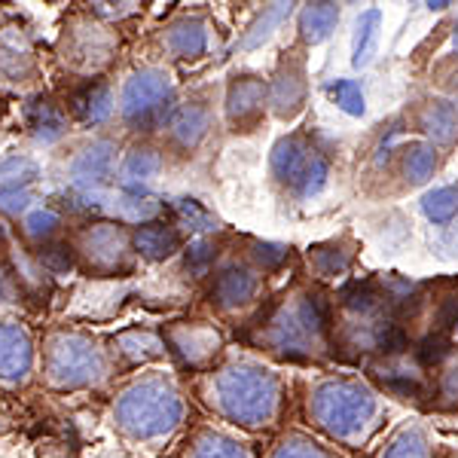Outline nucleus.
Here are the masks:
<instances>
[{"label": "nucleus", "mask_w": 458, "mask_h": 458, "mask_svg": "<svg viewBox=\"0 0 458 458\" xmlns=\"http://www.w3.org/2000/svg\"><path fill=\"white\" fill-rule=\"evenodd\" d=\"M199 397L214 416L245 431H263L282 410V379L257 360L233 358L205 370Z\"/></svg>", "instance_id": "f257e3e1"}, {"label": "nucleus", "mask_w": 458, "mask_h": 458, "mask_svg": "<svg viewBox=\"0 0 458 458\" xmlns=\"http://www.w3.org/2000/svg\"><path fill=\"white\" fill-rule=\"evenodd\" d=\"M114 354L101 336L71 324L43 330L37 345V373L49 391L73 394V391L98 388L114 376Z\"/></svg>", "instance_id": "f03ea898"}, {"label": "nucleus", "mask_w": 458, "mask_h": 458, "mask_svg": "<svg viewBox=\"0 0 458 458\" xmlns=\"http://www.w3.org/2000/svg\"><path fill=\"white\" fill-rule=\"evenodd\" d=\"M183 397L168 373L147 370L123 382L110 403V425L129 443H159L181 428Z\"/></svg>", "instance_id": "7ed1b4c3"}, {"label": "nucleus", "mask_w": 458, "mask_h": 458, "mask_svg": "<svg viewBox=\"0 0 458 458\" xmlns=\"http://www.w3.org/2000/svg\"><path fill=\"white\" fill-rule=\"evenodd\" d=\"M324 334H327L324 302L312 293H297V297H287L269 315L260 318L254 330V343L272 354L300 360L312 358L321 349Z\"/></svg>", "instance_id": "20e7f679"}, {"label": "nucleus", "mask_w": 458, "mask_h": 458, "mask_svg": "<svg viewBox=\"0 0 458 458\" xmlns=\"http://www.w3.org/2000/svg\"><path fill=\"white\" fill-rule=\"evenodd\" d=\"M120 49V34L114 25L95 19L86 10H73L68 19L62 21L58 31L55 53L62 68L77 77V83L83 80H98L101 73L110 68V62L116 58Z\"/></svg>", "instance_id": "39448f33"}, {"label": "nucleus", "mask_w": 458, "mask_h": 458, "mask_svg": "<svg viewBox=\"0 0 458 458\" xmlns=\"http://www.w3.org/2000/svg\"><path fill=\"white\" fill-rule=\"evenodd\" d=\"M309 416L330 437L352 440L373 422L376 397L354 379H327L312 388Z\"/></svg>", "instance_id": "423d86ee"}, {"label": "nucleus", "mask_w": 458, "mask_h": 458, "mask_svg": "<svg viewBox=\"0 0 458 458\" xmlns=\"http://www.w3.org/2000/svg\"><path fill=\"white\" fill-rule=\"evenodd\" d=\"M116 114L125 129L131 131H157L174 110V83L168 71L141 68L125 80Z\"/></svg>", "instance_id": "0eeeda50"}, {"label": "nucleus", "mask_w": 458, "mask_h": 458, "mask_svg": "<svg viewBox=\"0 0 458 458\" xmlns=\"http://www.w3.org/2000/svg\"><path fill=\"white\" fill-rule=\"evenodd\" d=\"M77 266L92 276H123L131 272V233L114 220H89L68 235Z\"/></svg>", "instance_id": "6e6552de"}, {"label": "nucleus", "mask_w": 458, "mask_h": 458, "mask_svg": "<svg viewBox=\"0 0 458 458\" xmlns=\"http://www.w3.org/2000/svg\"><path fill=\"white\" fill-rule=\"evenodd\" d=\"M272 177L284 183L297 199H312L327 187V159L315 150L306 135H287L269 157Z\"/></svg>", "instance_id": "1a4fd4ad"}, {"label": "nucleus", "mask_w": 458, "mask_h": 458, "mask_svg": "<svg viewBox=\"0 0 458 458\" xmlns=\"http://www.w3.org/2000/svg\"><path fill=\"white\" fill-rule=\"evenodd\" d=\"M162 343L183 370L205 373L211 370L214 358L224 349V334L208 321H177L162 330Z\"/></svg>", "instance_id": "9d476101"}, {"label": "nucleus", "mask_w": 458, "mask_h": 458, "mask_svg": "<svg viewBox=\"0 0 458 458\" xmlns=\"http://www.w3.org/2000/svg\"><path fill=\"white\" fill-rule=\"evenodd\" d=\"M37 373V339L28 324L0 318V388L21 391Z\"/></svg>", "instance_id": "9b49d317"}, {"label": "nucleus", "mask_w": 458, "mask_h": 458, "mask_svg": "<svg viewBox=\"0 0 458 458\" xmlns=\"http://www.w3.org/2000/svg\"><path fill=\"white\" fill-rule=\"evenodd\" d=\"M120 153H116V144L110 138H92L86 147H80L71 159V187L77 190L80 196H92L95 190L107 187L116 177V168H120Z\"/></svg>", "instance_id": "f8f14e48"}, {"label": "nucleus", "mask_w": 458, "mask_h": 458, "mask_svg": "<svg viewBox=\"0 0 458 458\" xmlns=\"http://www.w3.org/2000/svg\"><path fill=\"white\" fill-rule=\"evenodd\" d=\"M269 107V83L257 73H235L226 86V123L233 131H250Z\"/></svg>", "instance_id": "ddd939ff"}, {"label": "nucleus", "mask_w": 458, "mask_h": 458, "mask_svg": "<svg viewBox=\"0 0 458 458\" xmlns=\"http://www.w3.org/2000/svg\"><path fill=\"white\" fill-rule=\"evenodd\" d=\"M260 269L245 260H229L211 282V302L220 312H239L260 297Z\"/></svg>", "instance_id": "4468645a"}, {"label": "nucleus", "mask_w": 458, "mask_h": 458, "mask_svg": "<svg viewBox=\"0 0 458 458\" xmlns=\"http://www.w3.org/2000/svg\"><path fill=\"white\" fill-rule=\"evenodd\" d=\"M64 107L71 114V123L86 125V129H101L116 116V92L114 83L105 77L83 80L68 92Z\"/></svg>", "instance_id": "2eb2a0df"}, {"label": "nucleus", "mask_w": 458, "mask_h": 458, "mask_svg": "<svg viewBox=\"0 0 458 458\" xmlns=\"http://www.w3.org/2000/svg\"><path fill=\"white\" fill-rule=\"evenodd\" d=\"M165 141L177 153H193L211 131V107L205 98H190L174 105L172 116L165 120Z\"/></svg>", "instance_id": "dca6fc26"}, {"label": "nucleus", "mask_w": 458, "mask_h": 458, "mask_svg": "<svg viewBox=\"0 0 458 458\" xmlns=\"http://www.w3.org/2000/svg\"><path fill=\"white\" fill-rule=\"evenodd\" d=\"M162 49L177 62H196L211 49V21L199 13L177 16L162 31Z\"/></svg>", "instance_id": "f3484780"}, {"label": "nucleus", "mask_w": 458, "mask_h": 458, "mask_svg": "<svg viewBox=\"0 0 458 458\" xmlns=\"http://www.w3.org/2000/svg\"><path fill=\"white\" fill-rule=\"evenodd\" d=\"M25 125H28V135H31L37 144L53 147L68 138L71 114H68V107H64V101L53 98V95H37L25 107Z\"/></svg>", "instance_id": "a211bd4d"}, {"label": "nucleus", "mask_w": 458, "mask_h": 458, "mask_svg": "<svg viewBox=\"0 0 458 458\" xmlns=\"http://www.w3.org/2000/svg\"><path fill=\"white\" fill-rule=\"evenodd\" d=\"M37 71L34 40L19 21H4L0 25V73L13 83L31 80Z\"/></svg>", "instance_id": "6ab92c4d"}, {"label": "nucleus", "mask_w": 458, "mask_h": 458, "mask_svg": "<svg viewBox=\"0 0 458 458\" xmlns=\"http://www.w3.org/2000/svg\"><path fill=\"white\" fill-rule=\"evenodd\" d=\"M306 101V71L297 55H284L269 86V107L278 120H291Z\"/></svg>", "instance_id": "aec40b11"}, {"label": "nucleus", "mask_w": 458, "mask_h": 458, "mask_svg": "<svg viewBox=\"0 0 458 458\" xmlns=\"http://www.w3.org/2000/svg\"><path fill=\"white\" fill-rule=\"evenodd\" d=\"M183 235L181 229L168 220H150V224H141L131 229V248L135 254L147 263H165L181 250Z\"/></svg>", "instance_id": "412c9836"}, {"label": "nucleus", "mask_w": 458, "mask_h": 458, "mask_svg": "<svg viewBox=\"0 0 458 458\" xmlns=\"http://www.w3.org/2000/svg\"><path fill=\"white\" fill-rule=\"evenodd\" d=\"M162 165H165V159H162V153L157 150V147L135 144L123 157L120 168H116L120 190L123 193H147V187L159 177Z\"/></svg>", "instance_id": "4be33fe9"}, {"label": "nucleus", "mask_w": 458, "mask_h": 458, "mask_svg": "<svg viewBox=\"0 0 458 458\" xmlns=\"http://www.w3.org/2000/svg\"><path fill=\"white\" fill-rule=\"evenodd\" d=\"M107 345H110V354H114L116 367H141V364H150V360H159L162 354H168L162 336L153 334V330H141V327L123 330V334H116Z\"/></svg>", "instance_id": "5701e85b"}, {"label": "nucleus", "mask_w": 458, "mask_h": 458, "mask_svg": "<svg viewBox=\"0 0 458 458\" xmlns=\"http://www.w3.org/2000/svg\"><path fill=\"white\" fill-rule=\"evenodd\" d=\"M174 458H254V453L242 440L229 437L214 428H196Z\"/></svg>", "instance_id": "b1692460"}, {"label": "nucleus", "mask_w": 458, "mask_h": 458, "mask_svg": "<svg viewBox=\"0 0 458 458\" xmlns=\"http://www.w3.org/2000/svg\"><path fill=\"white\" fill-rule=\"evenodd\" d=\"M62 229V214L53 205H34L19 217V235L25 239V245H31V250L58 239Z\"/></svg>", "instance_id": "393cba45"}, {"label": "nucleus", "mask_w": 458, "mask_h": 458, "mask_svg": "<svg viewBox=\"0 0 458 458\" xmlns=\"http://www.w3.org/2000/svg\"><path fill=\"white\" fill-rule=\"evenodd\" d=\"M422 131L431 138V144H453L458 138V110L449 101H431L425 105L422 116Z\"/></svg>", "instance_id": "a878e982"}, {"label": "nucleus", "mask_w": 458, "mask_h": 458, "mask_svg": "<svg viewBox=\"0 0 458 458\" xmlns=\"http://www.w3.org/2000/svg\"><path fill=\"white\" fill-rule=\"evenodd\" d=\"M339 21V6L336 4H306L300 10V34L306 43H324L334 34Z\"/></svg>", "instance_id": "bb28decb"}, {"label": "nucleus", "mask_w": 458, "mask_h": 458, "mask_svg": "<svg viewBox=\"0 0 458 458\" xmlns=\"http://www.w3.org/2000/svg\"><path fill=\"white\" fill-rule=\"evenodd\" d=\"M379 25L382 16L379 10H367L354 25V40H352V64L354 68H367L376 53V40H379Z\"/></svg>", "instance_id": "cd10ccee"}, {"label": "nucleus", "mask_w": 458, "mask_h": 458, "mask_svg": "<svg viewBox=\"0 0 458 458\" xmlns=\"http://www.w3.org/2000/svg\"><path fill=\"white\" fill-rule=\"evenodd\" d=\"M291 10H293V4H269V6H263V13L257 16V21L248 28V34L242 37L239 49H257V47H263V43L269 40L272 34H276V28L284 25L287 16H291Z\"/></svg>", "instance_id": "c85d7f7f"}, {"label": "nucleus", "mask_w": 458, "mask_h": 458, "mask_svg": "<svg viewBox=\"0 0 458 458\" xmlns=\"http://www.w3.org/2000/svg\"><path fill=\"white\" fill-rule=\"evenodd\" d=\"M31 254H34V260L43 266L47 276H68L71 269H77V257H73L68 235H58V239L47 242V245L34 248Z\"/></svg>", "instance_id": "c756f323"}, {"label": "nucleus", "mask_w": 458, "mask_h": 458, "mask_svg": "<svg viewBox=\"0 0 458 458\" xmlns=\"http://www.w3.org/2000/svg\"><path fill=\"white\" fill-rule=\"evenodd\" d=\"M440 159H437V147L434 144H410L403 147V174L410 183H425L431 181L434 172H437Z\"/></svg>", "instance_id": "7c9ffc66"}, {"label": "nucleus", "mask_w": 458, "mask_h": 458, "mask_svg": "<svg viewBox=\"0 0 458 458\" xmlns=\"http://www.w3.org/2000/svg\"><path fill=\"white\" fill-rule=\"evenodd\" d=\"M172 224L177 229H193V233L205 239V233L217 229V217L202 202H196V199H177L172 205Z\"/></svg>", "instance_id": "2f4dec72"}, {"label": "nucleus", "mask_w": 458, "mask_h": 458, "mask_svg": "<svg viewBox=\"0 0 458 458\" xmlns=\"http://www.w3.org/2000/svg\"><path fill=\"white\" fill-rule=\"evenodd\" d=\"M422 211L431 224H449V220L458 217V183H449V187H437L431 190L425 199H422Z\"/></svg>", "instance_id": "473e14b6"}, {"label": "nucleus", "mask_w": 458, "mask_h": 458, "mask_svg": "<svg viewBox=\"0 0 458 458\" xmlns=\"http://www.w3.org/2000/svg\"><path fill=\"white\" fill-rule=\"evenodd\" d=\"M324 92H327L330 98H334V105L339 110H345L349 116H364V110H367L364 89L354 83V80H330Z\"/></svg>", "instance_id": "72a5a7b5"}, {"label": "nucleus", "mask_w": 458, "mask_h": 458, "mask_svg": "<svg viewBox=\"0 0 458 458\" xmlns=\"http://www.w3.org/2000/svg\"><path fill=\"white\" fill-rule=\"evenodd\" d=\"M269 458H334V455H330L321 443L302 437V434H287V437L276 443Z\"/></svg>", "instance_id": "f704fd0d"}, {"label": "nucleus", "mask_w": 458, "mask_h": 458, "mask_svg": "<svg viewBox=\"0 0 458 458\" xmlns=\"http://www.w3.org/2000/svg\"><path fill=\"white\" fill-rule=\"evenodd\" d=\"M382 300L386 297H382V291L373 282H354V284L345 287V293H343V302L358 315L376 312V309L382 306Z\"/></svg>", "instance_id": "c9c22d12"}, {"label": "nucleus", "mask_w": 458, "mask_h": 458, "mask_svg": "<svg viewBox=\"0 0 458 458\" xmlns=\"http://www.w3.org/2000/svg\"><path fill=\"white\" fill-rule=\"evenodd\" d=\"M349 260H352V254L339 248L336 242H330V245H318V248L309 250V263H312L321 276H336V272H343L345 266H349Z\"/></svg>", "instance_id": "e433bc0d"}, {"label": "nucleus", "mask_w": 458, "mask_h": 458, "mask_svg": "<svg viewBox=\"0 0 458 458\" xmlns=\"http://www.w3.org/2000/svg\"><path fill=\"white\" fill-rule=\"evenodd\" d=\"M382 458H428V443L422 437V431L416 428H406L388 443V449L382 453Z\"/></svg>", "instance_id": "4c0bfd02"}, {"label": "nucleus", "mask_w": 458, "mask_h": 458, "mask_svg": "<svg viewBox=\"0 0 458 458\" xmlns=\"http://www.w3.org/2000/svg\"><path fill=\"white\" fill-rule=\"evenodd\" d=\"M250 263L257 266L260 272H272V269H278L284 260H287V254H291V248H284V245H272V242H250Z\"/></svg>", "instance_id": "58836bf2"}, {"label": "nucleus", "mask_w": 458, "mask_h": 458, "mask_svg": "<svg viewBox=\"0 0 458 458\" xmlns=\"http://www.w3.org/2000/svg\"><path fill=\"white\" fill-rule=\"evenodd\" d=\"M373 345H376V349H379L382 354L394 358V354H401V352L410 349V339H406L403 327H397V324H382V327L373 334Z\"/></svg>", "instance_id": "ea45409f"}, {"label": "nucleus", "mask_w": 458, "mask_h": 458, "mask_svg": "<svg viewBox=\"0 0 458 458\" xmlns=\"http://www.w3.org/2000/svg\"><path fill=\"white\" fill-rule=\"evenodd\" d=\"M86 13H92L95 19L107 21V25H116V21L135 16L141 10V4H83Z\"/></svg>", "instance_id": "a19ab883"}, {"label": "nucleus", "mask_w": 458, "mask_h": 458, "mask_svg": "<svg viewBox=\"0 0 458 458\" xmlns=\"http://www.w3.org/2000/svg\"><path fill=\"white\" fill-rule=\"evenodd\" d=\"M416 354H419V364L437 367V364H443V358L449 354V339L443 334H431L428 339H422V345L416 349Z\"/></svg>", "instance_id": "79ce46f5"}, {"label": "nucleus", "mask_w": 458, "mask_h": 458, "mask_svg": "<svg viewBox=\"0 0 458 458\" xmlns=\"http://www.w3.org/2000/svg\"><path fill=\"white\" fill-rule=\"evenodd\" d=\"M19 302H21V291L16 284V276H13V269L6 266L4 257H0V312H10Z\"/></svg>", "instance_id": "37998d69"}, {"label": "nucleus", "mask_w": 458, "mask_h": 458, "mask_svg": "<svg viewBox=\"0 0 458 458\" xmlns=\"http://www.w3.org/2000/svg\"><path fill=\"white\" fill-rule=\"evenodd\" d=\"M214 257H217V245H214V239H196L193 245L187 248V269L205 272L214 263Z\"/></svg>", "instance_id": "c03bdc74"}, {"label": "nucleus", "mask_w": 458, "mask_h": 458, "mask_svg": "<svg viewBox=\"0 0 458 458\" xmlns=\"http://www.w3.org/2000/svg\"><path fill=\"white\" fill-rule=\"evenodd\" d=\"M382 386L388 391H394V394H403V397H422V386H419V379H412L410 373H397V370H386L379 376Z\"/></svg>", "instance_id": "a18cd8bd"}, {"label": "nucleus", "mask_w": 458, "mask_h": 458, "mask_svg": "<svg viewBox=\"0 0 458 458\" xmlns=\"http://www.w3.org/2000/svg\"><path fill=\"white\" fill-rule=\"evenodd\" d=\"M37 458H77V453H73V446L64 440H40Z\"/></svg>", "instance_id": "49530a36"}, {"label": "nucleus", "mask_w": 458, "mask_h": 458, "mask_svg": "<svg viewBox=\"0 0 458 458\" xmlns=\"http://www.w3.org/2000/svg\"><path fill=\"white\" fill-rule=\"evenodd\" d=\"M105 458H135V455H131L129 449H114V453H107Z\"/></svg>", "instance_id": "de8ad7c7"}, {"label": "nucleus", "mask_w": 458, "mask_h": 458, "mask_svg": "<svg viewBox=\"0 0 458 458\" xmlns=\"http://www.w3.org/2000/svg\"><path fill=\"white\" fill-rule=\"evenodd\" d=\"M6 431V416H4V406H0V434Z\"/></svg>", "instance_id": "09e8293b"}, {"label": "nucleus", "mask_w": 458, "mask_h": 458, "mask_svg": "<svg viewBox=\"0 0 458 458\" xmlns=\"http://www.w3.org/2000/svg\"><path fill=\"white\" fill-rule=\"evenodd\" d=\"M453 47H455V53H458V25H455V34H453Z\"/></svg>", "instance_id": "8fccbe9b"}, {"label": "nucleus", "mask_w": 458, "mask_h": 458, "mask_svg": "<svg viewBox=\"0 0 458 458\" xmlns=\"http://www.w3.org/2000/svg\"><path fill=\"white\" fill-rule=\"evenodd\" d=\"M453 89H455V95H458V73H455V83H453Z\"/></svg>", "instance_id": "3c124183"}]
</instances>
